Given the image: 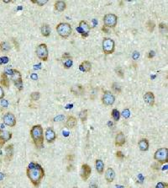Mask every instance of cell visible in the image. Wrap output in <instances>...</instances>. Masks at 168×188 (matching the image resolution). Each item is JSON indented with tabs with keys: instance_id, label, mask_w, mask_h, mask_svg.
<instances>
[{
	"instance_id": "38",
	"label": "cell",
	"mask_w": 168,
	"mask_h": 188,
	"mask_svg": "<svg viewBox=\"0 0 168 188\" xmlns=\"http://www.w3.org/2000/svg\"><path fill=\"white\" fill-rule=\"evenodd\" d=\"M62 59L63 60H66V59H72V56H71L68 52H66V53H64L62 55Z\"/></svg>"
},
{
	"instance_id": "9",
	"label": "cell",
	"mask_w": 168,
	"mask_h": 188,
	"mask_svg": "<svg viewBox=\"0 0 168 188\" xmlns=\"http://www.w3.org/2000/svg\"><path fill=\"white\" fill-rule=\"evenodd\" d=\"M77 32H79L82 35L83 37H88L89 32H90V25L86 21L82 20V21H80L79 26L77 28Z\"/></svg>"
},
{
	"instance_id": "33",
	"label": "cell",
	"mask_w": 168,
	"mask_h": 188,
	"mask_svg": "<svg viewBox=\"0 0 168 188\" xmlns=\"http://www.w3.org/2000/svg\"><path fill=\"white\" fill-rule=\"evenodd\" d=\"M120 115H122L124 118H126V119H127V118H129L130 117V111L129 109H125V110L122 111V113Z\"/></svg>"
},
{
	"instance_id": "13",
	"label": "cell",
	"mask_w": 168,
	"mask_h": 188,
	"mask_svg": "<svg viewBox=\"0 0 168 188\" xmlns=\"http://www.w3.org/2000/svg\"><path fill=\"white\" fill-rule=\"evenodd\" d=\"M91 173H92V169H91V167L88 164H83V165H82L80 175H81V177H82V179L84 181H88V179L91 175Z\"/></svg>"
},
{
	"instance_id": "15",
	"label": "cell",
	"mask_w": 168,
	"mask_h": 188,
	"mask_svg": "<svg viewBox=\"0 0 168 188\" xmlns=\"http://www.w3.org/2000/svg\"><path fill=\"white\" fill-rule=\"evenodd\" d=\"M144 100L147 105L153 106L155 105V95L152 92H146L144 94Z\"/></svg>"
},
{
	"instance_id": "45",
	"label": "cell",
	"mask_w": 168,
	"mask_h": 188,
	"mask_svg": "<svg viewBox=\"0 0 168 188\" xmlns=\"http://www.w3.org/2000/svg\"><path fill=\"white\" fill-rule=\"evenodd\" d=\"M31 78H32L34 80H36L38 79L37 75H35V74H32V75H31Z\"/></svg>"
},
{
	"instance_id": "41",
	"label": "cell",
	"mask_w": 168,
	"mask_h": 188,
	"mask_svg": "<svg viewBox=\"0 0 168 188\" xmlns=\"http://www.w3.org/2000/svg\"><path fill=\"white\" fill-rule=\"evenodd\" d=\"M1 59H2L3 63H7V62H9V57H8V56H2Z\"/></svg>"
},
{
	"instance_id": "12",
	"label": "cell",
	"mask_w": 168,
	"mask_h": 188,
	"mask_svg": "<svg viewBox=\"0 0 168 188\" xmlns=\"http://www.w3.org/2000/svg\"><path fill=\"white\" fill-rule=\"evenodd\" d=\"M12 138V132L0 129V147H4L5 143Z\"/></svg>"
},
{
	"instance_id": "5",
	"label": "cell",
	"mask_w": 168,
	"mask_h": 188,
	"mask_svg": "<svg viewBox=\"0 0 168 188\" xmlns=\"http://www.w3.org/2000/svg\"><path fill=\"white\" fill-rule=\"evenodd\" d=\"M102 47H103V51L105 54H112L115 50V43L114 41L112 40L111 38L105 37L103 38V43H102Z\"/></svg>"
},
{
	"instance_id": "7",
	"label": "cell",
	"mask_w": 168,
	"mask_h": 188,
	"mask_svg": "<svg viewBox=\"0 0 168 188\" xmlns=\"http://www.w3.org/2000/svg\"><path fill=\"white\" fill-rule=\"evenodd\" d=\"M35 52H36L37 56L41 60L45 62H46L48 60L49 53H48V48H47V46L46 44H44V43L40 44L36 48Z\"/></svg>"
},
{
	"instance_id": "11",
	"label": "cell",
	"mask_w": 168,
	"mask_h": 188,
	"mask_svg": "<svg viewBox=\"0 0 168 188\" xmlns=\"http://www.w3.org/2000/svg\"><path fill=\"white\" fill-rule=\"evenodd\" d=\"M115 101V97L114 95L109 92V91H105L103 93V97H102V102L105 106H112Z\"/></svg>"
},
{
	"instance_id": "47",
	"label": "cell",
	"mask_w": 168,
	"mask_h": 188,
	"mask_svg": "<svg viewBox=\"0 0 168 188\" xmlns=\"http://www.w3.org/2000/svg\"><path fill=\"white\" fill-rule=\"evenodd\" d=\"M4 175L2 174V173H0V180H2V179L4 178Z\"/></svg>"
},
{
	"instance_id": "46",
	"label": "cell",
	"mask_w": 168,
	"mask_h": 188,
	"mask_svg": "<svg viewBox=\"0 0 168 188\" xmlns=\"http://www.w3.org/2000/svg\"><path fill=\"white\" fill-rule=\"evenodd\" d=\"M2 106H7V101L4 100L2 101Z\"/></svg>"
},
{
	"instance_id": "24",
	"label": "cell",
	"mask_w": 168,
	"mask_h": 188,
	"mask_svg": "<svg viewBox=\"0 0 168 188\" xmlns=\"http://www.w3.org/2000/svg\"><path fill=\"white\" fill-rule=\"evenodd\" d=\"M95 166H96V170L98 171L99 174H103L104 170V163L102 160H97L95 162Z\"/></svg>"
},
{
	"instance_id": "27",
	"label": "cell",
	"mask_w": 168,
	"mask_h": 188,
	"mask_svg": "<svg viewBox=\"0 0 168 188\" xmlns=\"http://www.w3.org/2000/svg\"><path fill=\"white\" fill-rule=\"evenodd\" d=\"M80 120L83 122H85L88 119V110H83L79 113Z\"/></svg>"
},
{
	"instance_id": "16",
	"label": "cell",
	"mask_w": 168,
	"mask_h": 188,
	"mask_svg": "<svg viewBox=\"0 0 168 188\" xmlns=\"http://www.w3.org/2000/svg\"><path fill=\"white\" fill-rule=\"evenodd\" d=\"M125 143V137L122 132H119L115 137V145L121 147Z\"/></svg>"
},
{
	"instance_id": "26",
	"label": "cell",
	"mask_w": 168,
	"mask_h": 188,
	"mask_svg": "<svg viewBox=\"0 0 168 188\" xmlns=\"http://www.w3.org/2000/svg\"><path fill=\"white\" fill-rule=\"evenodd\" d=\"M10 50V45L6 42L0 43V51L2 52H9Z\"/></svg>"
},
{
	"instance_id": "17",
	"label": "cell",
	"mask_w": 168,
	"mask_h": 188,
	"mask_svg": "<svg viewBox=\"0 0 168 188\" xmlns=\"http://www.w3.org/2000/svg\"><path fill=\"white\" fill-rule=\"evenodd\" d=\"M14 145L13 144H9L5 148V159L7 160H11L13 158L14 155Z\"/></svg>"
},
{
	"instance_id": "25",
	"label": "cell",
	"mask_w": 168,
	"mask_h": 188,
	"mask_svg": "<svg viewBox=\"0 0 168 188\" xmlns=\"http://www.w3.org/2000/svg\"><path fill=\"white\" fill-rule=\"evenodd\" d=\"M41 34L43 36H45V37H48L50 35H51V27H50V25H46V24H45V25H43L41 26Z\"/></svg>"
},
{
	"instance_id": "14",
	"label": "cell",
	"mask_w": 168,
	"mask_h": 188,
	"mask_svg": "<svg viewBox=\"0 0 168 188\" xmlns=\"http://www.w3.org/2000/svg\"><path fill=\"white\" fill-rule=\"evenodd\" d=\"M46 139L48 143H53L56 140V134L55 131L53 130L52 127H47V129L46 130Z\"/></svg>"
},
{
	"instance_id": "44",
	"label": "cell",
	"mask_w": 168,
	"mask_h": 188,
	"mask_svg": "<svg viewBox=\"0 0 168 188\" xmlns=\"http://www.w3.org/2000/svg\"><path fill=\"white\" fill-rule=\"evenodd\" d=\"M102 30H103V31H104V32H106V33H108V29H107V27H106V26H103V28H102Z\"/></svg>"
},
{
	"instance_id": "20",
	"label": "cell",
	"mask_w": 168,
	"mask_h": 188,
	"mask_svg": "<svg viewBox=\"0 0 168 188\" xmlns=\"http://www.w3.org/2000/svg\"><path fill=\"white\" fill-rule=\"evenodd\" d=\"M92 68V64L89 61H83L79 66V69L82 72H84V73H88L89 71L91 70Z\"/></svg>"
},
{
	"instance_id": "30",
	"label": "cell",
	"mask_w": 168,
	"mask_h": 188,
	"mask_svg": "<svg viewBox=\"0 0 168 188\" xmlns=\"http://www.w3.org/2000/svg\"><path fill=\"white\" fill-rule=\"evenodd\" d=\"M63 65H64V68L68 69L70 68L73 65V60L72 59H66V60H63Z\"/></svg>"
},
{
	"instance_id": "4",
	"label": "cell",
	"mask_w": 168,
	"mask_h": 188,
	"mask_svg": "<svg viewBox=\"0 0 168 188\" xmlns=\"http://www.w3.org/2000/svg\"><path fill=\"white\" fill-rule=\"evenodd\" d=\"M154 159L161 164L167 163L168 160V149L167 148H161L155 151L154 155Z\"/></svg>"
},
{
	"instance_id": "37",
	"label": "cell",
	"mask_w": 168,
	"mask_h": 188,
	"mask_svg": "<svg viewBox=\"0 0 168 188\" xmlns=\"http://www.w3.org/2000/svg\"><path fill=\"white\" fill-rule=\"evenodd\" d=\"M116 157L118 159H120V160H123L125 158V155L122 153L121 151H117L116 152Z\"/></svg>"
},
{
	"instance_id": "48",
	"label": "cell",
	"mask_w": 168,
	"mask_h": 188,
	"mask_svg": "<svg viewBox=\"0 0 168 188\" xmlns=\"http://www.w3.org/2000/svg\"><path fill=\"white\" fill-rule=\"evenodd\" d=\"M1 64H3V62H2V59H1V57H0V65Z\"/></svg>"
},
{
	"instance_id": "29",
	"label": "cell",
	"mask_w": 168,
	"mask_h": 188,
	"mask_svg": "<svg viewBox=\"0 0 168 188\" xmlns=\"http://www.w3.org/2000/svg\"><path fill=\"white\" fill-rule=\"evenodd\" d=\"M112 117L115 122H118L119 120V118H120V113H119V111L117 109H113L112 111Z\"/></svg>"
},
{
	"instance_id": "10",
	"label": "cell",
	"mask_w": 168,
	"mask_h": 188,
	"mask_svg": "<svg viewBox=\"0 0 168 188\" xmlns=\"http://www.w3.org/2000/svg\"><path fill=\"white\" fill-rule=\"evenodd\" d=\"M3 121L5 125L10 127H14L16 125V118L13 113L8 112L5 114L3 117Z\"/></svg>"
},
{
	"instance_id": "23",
	"label": "cell",
	"mask_w": 168,
	"mask_h": 188,
	"mask_svg": "<svg viewBox=\"0 0 168 188\" xmlns=\"http://www.w3.org/2000/svg\"><path fill=\"white\" fill-rule=\"evenodd\" d=\"M66 8V4L64 1H56L55 3V10L58 12H63Z\"/></svg>"
},
{
	"instance_id": "43",
	"label": "cell",
	"mask_w": 168,
	"mask_h": 188,
	"mask_svg": "<svg viewBox=\"0 0 168 188\" xmlns=\"http://www.w3.org/2000/svg\"><path fill=\"white\" fill-rule=\"evenodd\" d=\"M90 188H98V186L94 182V183L90 184Z\"/></svg>"
},
{
	"instance_id": "19",
	"label": "cell",
	"mask_w": 168,
	"mask_h": 188,
	"mask_svg": "<svg viewBox=\"0 0 168 188\" xmlns=\"http://www.w3.org/2000/svg\"><path fill=\"white\" fill-rule=\"evenodd\" d=\"M138 145H139V148L141 151L145 152V151H147L149 149V141L146 139V138H142L140 139L139 143H138Z\"/></svg>"
},
{
	"instance_id": "1",
	"label": "cell",
	"mask_w": 168,
	"mask_h": 188,
	"mask_svg": "<svg viewBox=\"0 0 168 188\" xmlns=\"http://www.w3.org/2000/svg\"><path fill=\"white\" fill-rule=\"evenodd\" d=\"M26 174L35 187H39L45 176V170L38 163L31 162L26 169Z\"/></svg>"
},
{
	"instance_id": "6",
	"label": "cell",
	"mask_w": 168,
	"mask_h": 188,
	"mask_svg": "<svg viewBox=\"0 0 168 188\" xmlns=\"http://www.w3.org/2000/svg\"><path fill=\"white\" fill-rule=\"evenodd\" d=\"M118 22V17L114 14H108L103 17V24L107 28H114Z\"/></svg>"
},
{
	"instance_id": "21",
	"label": "cell",
	"mask_w": 168,
	"mask_h": 188,
	"mask_svg": "<svg viewBox=\"0 0 168 188\" xmlns=\"http://www.w3.org/2000/svg\"><path fill=\"white\" fill-rule=\"evenodd\" d=\"M0 84H1V85H3L4 87H6V88H9V87H10V79H9L8 75H7L5 73H3V74H1V78H0Z\"/></svg>"
},
{
	"instance_id": "40",
	"label": "cell",
	"mask_w": 168,
	"mask_h": 188,
	"mask_svg": "<svg viewBox=\"0 0 168 188\" xmlns=\"http://www.w3.org/2000/svg\"><path fill=\"white\" fill-rule=\"evenodd\" d=\"M139 56H140V53H139V52H135L134 53H133V58H134L135 60L138 59V58H139Z\"/></svg>"
},
{
	"instance_id": "34",
	"label": "cell",
	"mask_w": 168,
	"mask_h": 188,
	"mask_svg": "<svg viewBox=\"0 0 168 188\" xmlns=\"http://www.w3.org/2000/svg\"><path fill=\"white\" fill-rule=\"evenodd\" d=\"M159 29L161 30V31L162 32V33H167V25L165 23H161L159 25Z\"/></svg>"
},
{
	"instance_id": "28",
	"label": "cell",
	"mask_w": 168,
	"mask_h": 188,
	"mask_svg": "<svg viewBox=\"0 0 168 188\" xmlns=\"http://www.w3.org/2000/svg\"><path fill=\"white\" fill-rule=\"evenodd\" d=\"M155 27V24L154 21L152 20H148L146 22V28L149 30L150 32H153L154 31V29Z\"/></svg>"
},
{
	"instance_id": "31",
	"label": "cell",
	"mask_w": 168,
	"mask_h": 188,
	"mask_svg": "<svg viewBox=\"0 0 168 188\" xmlns=\"http://www.w3.org/2000/svg\"><path fill=\"white\" fill-rule=\"evenodd\" d=\"M112 89L115 93H118V94H119L121 92V87H120V85H119L118 83H113V84Z\"/></svg>"
},
{
	"instance_id": "36",
	"label": "cell",
	"mask_w": 168,
	"mask_h": 188,
	"mask_svg": "<svg viewBox=\"0 0 168 188\" xmlns=\"http://www.w3.org/2000/svg\"><path fill=\"white\" fill-rule=\"evenodd\" d=\"M155 188H167V182H158L155 186Z\"/></svg>"
},
{
	"instance_id": "2",
	"label": "cell",
	"mask_w": 168,
	"mask_h": 188,
	"mask_svg": "<svg viewBox=\"0 0 168 188\" xmlns=\"http://www.w3.org/2000/svg\"><path fill=\"white\" fill-rule=\"evenodd\" d=\"M30 136L37 149H42L44 147V132L41 125L33 126L30 130Z\"/></svg>"
},
{
	"instance_id": "3",
	"label": "cell",
	"mask_w": 168,
	"mask_h": 188,
	"mask_svg": "<svg viewBox=\"0 0 168 188\" xmlns=\"http://www.w3.org/2000/svg\"><path fill=\"white\" fill-rule=\"evenodd\" d=\"M56 31L62 38H67L71 34V26L68 23H60L56 26Z\"/></svg>"
},
{
	"instance_id": "22",
	"label": "cell",
	"mask_w": 168,
	"mask_h": 188,
	"mask_svg": "<svg viewBox=\"0 0 168 188\" xmlns=\"http://www.w3.org/2000/svg\"><path fill=\"white\" fill-rule=\"evenodd\" d=\"M77 124V118L73 117V116H69L66 120V127L69 128H74Z\"/></svg>"
},
{
	"instance_id": "18",
	"label": "cell",
	"mask_w": 168,
	"mask_h": 188,
	"mask_svg": "<svg viewBox=\"0 0 168 188\" xmlns=\"http://www.w3.org/2000/svg\"><path fill=\"white\" fill-rule=\"evenodd\" d=\"M115 178V172L112 168H108L105 172V179L108 182H113Z\"/></svg>"
},
{
	"instance_id": "32",
	"label": "cell",
	"mask_w": 168,
	"mask_h": 188,
	"mask_svg": "<svg viewBox=\"0 0 168 188\" xmlns=\"http://www.w3.org/2000/svg\"><path fill=\"white\" fill-rule=\"evenodd\" d=\"M41 97V94L39 92H33L32 94H30V99L32 100L33 101H36L40 99Z\"/></svg>"
},
{
	"instance_id": "8",
	"label": "cell",
	"mask_w": 168,
	"mask_h": 188,
	"mask_svg": "<svg viewBox=\"0 0 168 188\" xmlns=\"http://www.w3.org/2000/svg\"><path fill=\"white\" fill-rule=\"evenodd\" d=\"M12 80L14 82V85L16 86V88L19 89V91H21L23 89V80H22V76L20 72L16 69L13 70V74L11 75Z\"/></svg>"
},
{
	"instance_id": "42",
	"label": "cell",
	"mask_w": 168,
	"mask_h": 188,
	"mask_svg": "<svg viewBox=\"0 0 168 188\" xmlns=\"http://www.w3.org/2000/svg\"><path fill=\"white\" fill-rule=\"evenodd\" d=\"M155 56V52L154 51H150L148 54V58H152Z\"/></svg>"
},
{
	"instance_id": "49",
	"label": "cell",
	"mask_w": 168,
	"mask_h": 188,
	"mask_svg": "<svg viewBox=\"0 0 168 188\" xmlns=\"http://www.w3.org/2000/svg\"><path fill=\"white\" fill-rule=\"evenodd\" d=\"M73 188H77V187H73Z\"/></svg>"
},
{
	"instance_id": "35",
	"label": "cell",
	"mask_w": 168,
	"mask_h": 188,
	"mask_svg": "<svg viewBox=\"0 0 168 188\" xmlns=\"http://www.w3.org/2000/svg\"><path fill=\"white\" fill-rule=\"evenodd\" d=\"M31 2L34 3V4H38L39 6H44V4H46L48 1H47V0H36V1L32 0Z\"/></svg>"
},
{
	"instance_id": "39",
	"label": "cell",
	"mask_w": 168,
	"mask_h": 188,
	"mask_svg": "<svg viewBox=\"0 0 168 188\" xmlns=\"http://www.w3.org/2000/svg\"><path fill=\"white\" fill-rule=\"evenodd\" d=\"M4 97V91L3 88L0 86V100L3 99Z\"/></svg>"
}]
</instances>
